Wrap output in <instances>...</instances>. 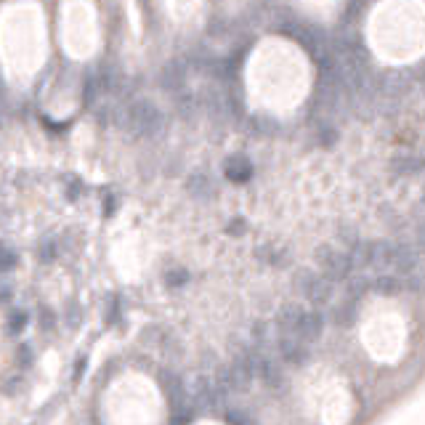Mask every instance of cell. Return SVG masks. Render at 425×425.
<instances>
[{"instance_id": "6da1fadb", "label": "cell", "mask_w": 425, "mask_h": 425, "mask_svg": "<svg viewBox=\"0 0 425 425\" xmlns=\"http://www.w3.org/2000/svg\"><path fill=\"white\" fill-rule=\"evenodd\" d=\"M122 128H128L138 138H154L165 131V115L152 101H133L122 112Z\"/></svg>"}, {"instance_id": "52a82bcc", "label": "cell", "mask_w": 425, "mask_h": 425, "mask_svg": "<svg viewBox=\"0 0 425 425\" xmlns=\"http://www.w3.org/2000/svg\"><path fill=\"white\" fill-rule=\"evenodd\" d=\"M224 173L229 181H237V184H245L252 178V165L245 154H231V157L224 162Z\"/></svg>"}, {"instance_id": "4fadbf2b", "label": "cell", "mask_w": 425, "mask_h": 425, "mask_svg": "<svg viewBox=\"0 0 425 425\" xmlns=\"http://www.w3.org/2000/svg\"><path fill=\"white\" fill-rule=\"evenodd\" d=\"M13 264H16V255H13L11 250H6V247H0V268L8 271Z\"/></svg>"}, {"instance_id": "7c38bea8", "label": "cell", "mask_w": 425, "mask_h": 425, "mask_svg": "<svg viewBox=\"0 0 425 425\" xmlns=\"http://www.w3.org/2000/svg\"><path fill=\"white\" fill-rule=\"evenodd\" d=\"M40 258H43V261L56 258V242H53V239H48V242L43 239V245H40Z\"/></svg>"}, {"instance_id": "9c48e42d", "label": "cell", "mask_w": 425, "mask_h": 425, "mask_svg": "<svg viewBox=\"0 0 425 425\" xmlns=\"http://www.w3.org/2000/svg\"><path fill=\"white\" fill-rule=\"evenodd\" d=\"M394 171L401 173V175H412V173L420 171V159L415 157V154H398L396 159H394Z\"/></svg>"}, {"instance_id": "30bf717a", "label": "cell", "mask_w": 425, "mask_h": 425, "mask_svg": "<svg viewBox=\"0 0 425 425\" xmlns=\"http://www.w3.org/2000/svg\"><path fill=\"white\" fill-rule=\"evenodd\" d=\"M189 189H192V194H197V197H208V192H212L208 175H194V178L189 181Z\"/></svg>"}, {"instance_id": "5b68a950", "label": "cell", "mask_w": 425, "mask_h": 425, "mask_svg": "<svg viewBox=\"0 0 425 425\" xmlns=\"http://www.w3.org/2000/svg\"><path fill=\"white\" fill-rule=\"evenodd\" d=\"M277 351L282 361H287L292 367H301L308 361V345L295 340V338H277Z\"/></svg>"}, {"instance_id": "5bb4252c", "label": "cell", "mask_w": 425, "mask_h": 425, "mask_svg": "<svg viewBox=\"0 0 425 425\" xmlns=\"http://www.w3.org/2000/svg\"><path fill=\"white\" fill-rule=\"evenodd\" d=\"M229 423H231V425H252V420L245 415V412L231 410V412H229Z\"/></svg>"}, {"instance_id": "8fae6325", "label": "cell", "mask_w": 425, "mask_h": 425, "mask_svg": "<svg viewBox=\"0 0 425 425\" xmlns=\"http://www.w3.org/2000/svg\"><path fill=\"white\" fill-rule=\"evenodd\" d=\"M354 314H356V308H354V305L351 303H345V305H340V308H338V324H351V322H354Z\"/></svg>"}, {"instance_id": "9a60e30c", "label": "cell", "mask_w": 425, "mask_h": 425, "mask_svg": "<svg viewBox=\"0 0 425 425\" xmlns=\"http://www.w3.org/2000/svg\"><path fill=\"white\" fill-rule=\"evenodd\" d=\"M24 324H27V317H24V314H13V317H11V324H8V327H11L13 332H19L22 327H24Z\"/></svg>"}, {"instance_id": "277c9868", "label": "cell", "mask_w": 425, "mask_h": 425, "mask_svg": "<svg viewBox=\"0 0 425 425\" xmlns=\"http://www.w3.org/2000/svg\"><path fill=\"white\" fill-rule=\"evenodd\" d=\"M159 385H162L165 396L171 401L173 412H175V415H184L189 396H186V388H184V383H181V377L173 375V372H162V375H159Z\"/></svg>"}, {"instance_id": "7a4b0ae2", "label": "cell", "mask_w": 425, "mask_h": 425, "mask_svg": "<svg viewBox=\"0 0 425 425\" xmlns=\"http://www.w3.org/2000/svg\"><path fill=\"white\" fill-rule=\"evenodd\" d=\"M317 264L319 274L324 279H351L354 264H351V255L338 247H319L317 250Z\"/></svg>"}, {"instance_id": "3957f363", "label": "cell", "mask_w": 425, "mask_h": 425, "mask_svg": "<svg viewBox=\"0 0 425 425\" xmlns=\"http://www.w3.org/2000/svg\"><path fill=\"white\" fill-rule=\"evenodd\" d=\"M298 290L308 298V303L314 305H327L332 301V282L324 279L322 274H311V271H301L295 279Z\"/></svg>"}, {"instance_id": "ba28073f", "label": "cell", "mask_w": 425, "mask_h": 425, "mask_svg": "<svg viewBox=\"0 0 425 425\" xmlns=\"http://www.w3.org/2000/svg\"><path fill=\"white\" fill-rule=\"evenodd\" d=\"M322 330H324V319H322V314H317V311H303L301 330H298V340L305 345L314 343L319 335H322Z\"/></svg>"}, {"instance_id": "8992f818", "label": "cell", "mask_w": 425, "mask_h": 425, "mask_svg": "<svg viewBox=\"0 0 425 425\" xmlns=\"http://www.w3.org/2000/svg\"><path fill=\"white\" fill-rule=\"evenodd\" d=\"M186 78H189V66L184 62H171L162 69V88L175 96V93L186 91Z\"/></svg>"}]
</instances>
